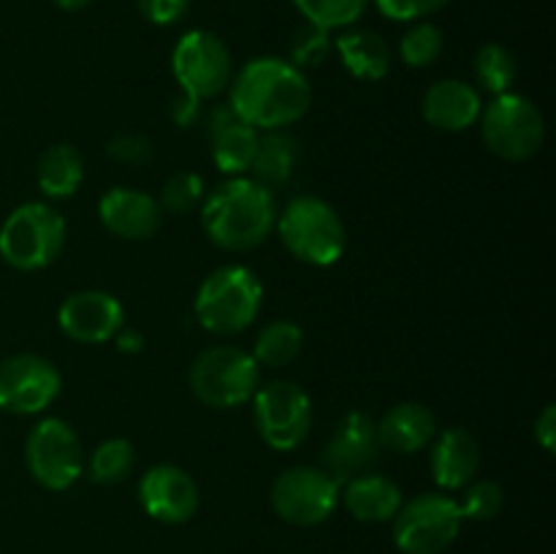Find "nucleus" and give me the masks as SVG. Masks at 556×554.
I'll return each mask as SVG.
<instances>
[{
  "instance_id": "nucleus-1",
  "label": "nucleus",
  "mask_w": 556,
  "mask_h": 554,
  "mask_svg": "<svg viewBox=\"0 0 556 554\" xmlns=\"http://www.w3.org/2000/svg\"><path fill=\"white\" fill-rule=\"evenodd\" d=\"M228 87L233 112L261 134L299 123L313 106L307 74L282 58H253L237 71Z\"/></svg>"
},
{
  "instance_id": "nucleus-2",
  "label": "nucleus",
  "mask_w": 556,
  "mask_h": 554,
  "mask_svg": "<svg viewBox=\"0 0 556 554\" xmlns=\"http://www.w3.org/2000/svg\"><path fill=\"white\" fill-rule=\"evenodd\" d=\"M277 199L253 177H228L201 201V226L212 244L248 253L264 244L277 223Z\"/></svg>"
},
{
  "instance_id": "nucleus-3",
  "label": "nucleus",
  "mask_w": 556,
  "mask_h": 554,
  "mask_svg": "<svg viewBox=\"0 0 556 554\" xmlns=\"http://www.w3.org/2000/svg\"><path fill=\"white\" fill-rule=\"evenodd\" d=\"M264 304V286L250 266L226 264L204 277L195 293V318L206 331L231 337L253 326Z\"/></svg>"
},
{
  "instance_id": "nucleus-4",
  "label": "nucleus",
  "mask_w": 556,
  "mask_h": 554,
  "mask_svg": "<svg viewBox=\"0 0 556 554\" xmlns=\"http://www.w3.org/2000/svg\"><path fill=\"white\" fill-rule=\"evenodd\" d=\"M277 237L288 253L309 266H331L348 244L345 223L329 201L318 196H296L277 212Z\"/></svg>"
},
{
  "instance_id": "nucleus-5",
  "label": "nucleus",
  "mask_w": 556,
  "mask_h": 554,
  "mask_svg": "<svg viewBox=\"0 0 556 554\" xmlns=\"http://www.w3.org/2000/svg\"><path fill=\"white\" fill-rule=\"evenodd\" d=\"M65 221L47 201H25L0 226V259L20 272H36L60 259Z\"/></svg>"
},
{
  "instance_id": "nucleus-6",
  "label": "nucleus",
  "mask_w": 556,
  "mask_h": 554,
  "mask_svg": "<svg viewBox=\"0 0 556 554\" xmlns=\"http://www.w3.org/2000/svg\"><path fill=\"white\" fill-rule=\"evenodd\" d=\"M190 389L206 407H239L253 400L261 386V364L239 345H212L190 364Z\"/></svg>"
},
{
  "instance_id": "nucleus-7",
  "label": "nucleus",
  "mask_w": 556,
  "mask_h": 554,
  "mask_svg": "<svg viewBox=\"0 0 556 554\" xmlns=\"http://www.w3.org/2000/svg\"><path fill=\"white\" fill-rule=\"evenodd\" d=\"M481 136L489 150L503 161H530L546 141V119L521 92H503L481 109Z\"/></svg>"
},
{
  "instance_id": "nucleus-8",
  "label": "nucleus",
  "mask_w": 556,
  "mask_h": 554,
  "mask_svg": "<svg viewBox=\"0 0 556 554\" xmlns=\"http://www.w3.org/2000/svg\"><path fill=\"white\" fill-rule=\"evenodd\" d=\"M391 521V536L402 554H443L456 541L465 519L454 498L424 492L405 500Z\"/></svg>"
},
{
  "instance_id": "nucleus-9",
  "label": "nucleus",
  "mask_w": 556,
  "mask_h": 554,
  "mask_svg": "<svg viewBox=\"0 0 556 554\" xmlns=\"http://www.w3.org/2000/svg\"><path fill=\"white\" fill-rule=\"evenodd\" d=\"M25 465L33 481L49 492H65L85 470V451L76 429L63 418H41L27 432Z\"/></svg>"
},
{
  "instance_id": "nucleus-10",
  "label": "nucleus",
  "mask_w": 556,
  "mask_h": 554,
  "mask_svg": "<svg viewBox=\"0 0 556 554\" xmlns=\"http://www.w3.org/2000/svg\"><path fill=\"white\" fill-rule=\"evenodd\" d=\"M253 421L261 440L275 451H293L313 429V400L293 380H269L253 394Z\"/></svg>"
},
{
  "instance_id": "nucleus-11",
  "label": "nucleus",
  "mask_w": 556,
  "mask_h": 554,
  "mask_svg": "<svg viewBox=\"0 0 556 554\" xmlns=\"http://www.w3.org/2000/svg\"><path fill=\"white\" fill-rule=\"evenodd\" d=\"M340 487L324 467L296 465L282 470L271 483V508L293 527H318L334 514L340 503Z\"/></svg>"
},
{
  "instance_id": "nucleus-12",
  "label": "nucleus",
  "mask_w": 556,
  "mask_h": 554,
  "mask_svg": "<svg viewBox=\"0 0 556 554\" xmlns=\"http://www.w3.org/2000/svg\"><path fill=\"white\" fill-rule=\"evenodd\" d=\"M174 79L179 90L195 98H217L233 79V60L223 38L210 30H190L177 41L172 52Z\"/></svg>"
},
{
  "instance_id": "nucleus-13",
  "label": "nucleus",
  "mask_w": 556,
  "mask_h": 554,
  "mask_svg": "<svg viewBox=\"0 0 556 554\" xmlns=\"http://www.w3.org/2000/svg\"><path fill=\"white\" fill-rule=\"evenodd\" d=\"M63 389L58 367L38 353H14L0 362V411L38 416Z\"/></svg>"
},
{
  "instance_id": "nucleus-14",
  "label": "nucleus",
  "mask_w": 556,
  "mask_h": 554,
  "mask_svg": "<svg viewBox=\"0 0 556 554\" xmlns=\"http://www.w3.org/2000/svg\"><path fill=\"white\" fill-rule=\"evenodd\" d=\"M378 424L369 413L348 411L337 421L329 443L324 449V470L331 473L340 483L369 473L380 459Z\"/></svg>"
},
{
  "instance_id": "nucleus-15",
  "label": "nucleus",
  "mask_w": 556,
  "mask_h": 554,
  "mask_svg": "<svg viewBox=\"0 0 556 554\" xmlns=\"http://www.w3.org/2000/svg\"><path fill=\"white\" fill-rule=\"evenodd\" d=\"M139 503L155 521L163 525H185L195 516L201 505L199 483L179 465H152L139 481Z\"/></svg>"
},
{
  "instance_id": "nucleus-16",
  "label": "nucleus",
  "mask_w": 556,
  "mask_h": 554,
  "mask_svg": "<svg viewBox=\"0 0 556 554\" xmlns=\"http://www.w3.org/2000/svg\"><path fill=\"white\" fill-rule=\"evenodd\" d=\"M58 324L71 340L101 345V342H112L114 335L125 326V307L109 291H98V288L76 291L60 304Z\"/></svg>"
},
{
  "instance_id": "nucleus-17",
  "label": "nucleus",
  "mask_w": 556,
  "mask_h": 554,
  "mask_svg": "<svg viewBox=\"0 0 556 554\" xmlns=\"http://www.w3.org/2000/svg\"><path fill=\"white\" fill-rule=\"evenodd\" d=\"M206 136H210L212 161L226 177H244L258 152L261 130L244 123L231 103H217L204 112Z\"/></svg>"
},
{
  "instance_id": "nucleus-18",
  "label": "nucleus",
  "mask_w": 556,
  "mask_h": 554,
  "mask_svg": "<svg viewBox=\"0 0 556 554\" xmlns=\"http://www.w3.org/2000/svg\"><path fill=\"white\" fill-rule=\"evenodd\" d=\"M103 228L119 239H150L163 223V210L155 196L139 188H109L98 201Z\"/></svg>"
},
{
  "instance_id": "nucleus-19",
  "label": "nucleus",
  "mask_w": 556,
  "mask_h": 554,
  "mask_svg": "<svg viewBox=\"0 0 556 554\" xmlns=\"http://www.w3.org/2000/svg\"><path fill=\"white\" fill-rule=\"evenodd\" d=\"M478 467H481V445L476 435L467 432L465 427L443 429L429 454L434 483L445 492H459L476 478Z\"/></svg>"
},
{
  "instance_id": "nucleus-20",
  "label": "nucleus",
  "mask_w": 556,
  "mask_h": 554,
  "mask_svg": "<svg viewBox=\"0 0 556 554\" xmlns=\"http://www.w3.org/2000/svg\"><path fill=\"white\" fill-rule=\"evenodd\" d=\"M481 92L465 79H440L427 90L421 101V114L432 128L459 134L481 117Z\"/></svg>"
},
{
  "instance_id": "nucleus-21",
  "label": "nucleus",
  "mask_w": 556,
  "mask_h": 554,
  "mask_svg": "<svg viewBox=\"0 0 556 554\" xmlns=\"http://www.w3.org/2000/svg\"><path fill=\"white\" fill-rule=\"evenodd\" d=\"M342 487H345L342 489V503H345L348 514L358 521H367V525L391 521L405 503L400 483L391 481L389 476H380V473H362Z\"/></svg>"
},
{
  "instance_id": "nucleus-22",
  "label": "nucleus",
  "mask_w": 556,
  "mask_h": 554,
  "mask_svg": "<svg viewBox=\"0 0 556 554\" xmlns=\"http://www.w3.org/2000/svg\"><path fill=\"white\" fill-rule=\"evenodd\" d=\"M378 424L380 445L394 454H416L429 445L438 432L434 413L421 402H400Z\"/></svg>"
},
{
  "instance_id": "nucleus-23",
  "label": "nucleus",
  "mask_w": 556,
  "mask_h": 554,
  "mask_svg": "<svg viewBox=\"0 0 556 554\" xmlns=\"http://www.w3.org/2000/svg\"><path fill=\"white\" fill-rule=\"evenodd\" d=\"M337 52L342 65L351 71L356 79L378 81L391 71V49L378 33L372 30H348L337 38Z\"/></svg>"
},
{
  "instance_id": "nucleus-24",
  "label": "nucleus",
  "mask_w": 556,
  "mask_h": 554,
  "mask_svg": "<svg viewBox=\"0 0 556 554\" xmlns=\"http://www.w3.org/2000/svg\"><path fill=\"white\" fill-rule=\"evenodd\" d=\"M296 163L299 141L293 136H288L286 130H264L250 172H253L255 182H261L264 188H269L275 193V188H282V185L291 182L293 172H296Z\"/></svg>"
},
{
  "instance_id": "nucleus-25",
  "label": "nucleus",
  "mask_w": 556,
  "mask_h": 554,
  "mask_svg": "<svg viewBox=\"0 0 556 554\" xmlns=\"http://www.w3.org/2000/svg\"><path fill=\"white\" fill-rule=\"evenodd\" d=\"M85 179V158L74 144H52L41 155L36 182L47 199H68Z\"/></svg>"
},
{
  "instance_id": "nucleus-26",
  "label": "nucleus",
  "mask_w": 556,
  "mask_h": 554,
  "mask_svg": "<svg viewBox=\"0 0 556 554\" xmlns=\"http://www.w3.org/2000/svg\"><path fill=\"white\" fill-rule=\"evenodd\" d=\"M304 331L293 320H269L255 335L253 358L264 367H288L302 353Z\"/></svg>"
},
{
  "instance_id": "nucleus-27",
  "label": "nucleus",
  "mask_w": 556,
  "mask_h": 554,
  "mask_svg": "<svg viewBox=\"0 0 556 554\" xmlns=\"http://www.w3.org/2000/svg\"><path fill=\"white\" fill-rule=\"evenodd\" d=\"M472 71H476V79L481 85V90L492 92V96L510 92L516 74H519L514 52L508 47H503V43H483L476 52Z\"/></svg>"
},
{
  "instance_id": "nucleus-28",
  "label": "nucleus",
  "mask_w": 556,
  "mask_h": 554,
  "mask_svg": "<svg viewBox=\"0 0 556 554\" xmlns=\"http://www.w3.org/2000/svg\"><path fill=\"white\" fill-rule=\"evenodd\" d=\"M136 465V449L130 440L125 438H109L103 443L96 445V451L90 454V465L87 473L96 483L103 487H112V483L125 481L130 476Z\"/></svg>"
},
{
  "instance_id": "nucleus-29",
  "label": "nucleus",
  "mask_w": 556,
  "mask_h": 554,
  "mask_svg": "<svg viewBox=\"0 0 556 554\" xmlns=\"http://www.w3.org/2000/svg\"><path fill=\"white\" fill-rule=\"evenodd\" d=\"M445 49V36L432 22H416L400 41L402 63L410 68H429L440 60Z\"/></svg>"
},
{
  "instance_id": "nucleus-30",
  "label": "nucleus",
  "mask_w": 556,
  "mask_h": 554,
  "mask_svg": "<svg viewBox=\"0 0 556 554\" xmlns=\"http://www.w3.org/2000/svg\"><path fill=\"white\" fill-rule=\"evenodd\" d=\"M334 41H331V30L326 27L313 25V22H304L296 27V33L291 36V47H288V63L296 65L299 71L318 68L329 60Z\"/></svg>"
},
{
  "instance_id": "nucleus-31",
  "label": "nucleus",
  "mask_w": 556,
  "mask_h": 554,
  "mask_svg": "<svg viewBox=\"0 0 556 554\" xmlns=\"http://www.w3.org/2000/svg\"><path fill=\"white\" fill-rule=\"evenodd\" d=\"M206 188L201 174L195 172H177L163 182L161 196H157V204H161L163 215H188L195 206H201L204 201Z\"/></svg>"
},
{
  "instance_id": "nucleus-32",
  "label": "nucleus",
  "mask_w": 556,
  "mask_h": 554,
  "mask_svg": "<svg viewBox=\"0 0 556 554\" xmlns=\"http://www.w3.org/2000/svg\"><path fill=\"white\" fill-rule=\"evenodd\" d=\"M462 498L456 500L459 505L462 519L470 521H489L503 511L505 505V492L497 481H489V478H481L476 481L472 478L465 489H459Z\"/></svg>"
},
{
  "instance_id": "nucleus-33",
  "label": "nucleus",
  "mask_w": 556,
  "mask_h": 554,
  "mask_svg": "<svg viewBox=\"0 0 556 554\" xmlns=\"http://www.w3.org/2000/svg\"><path fill=\"white\" fill-rule=\"evenodd\" d=\"M369 0H293L302 16L313 25L334 30V27H348L364 14Z\"/></svg>"
},
{
  "instance_id": "nucleus-34",
  "label": "nucleus",
  "mask_w": 556,
  "mask_h": 554,
  "mask_svg": "<svg viewBox=\"0 0 556 554\" xmlns=\"http://www.w3.org/2000/svg\"><path fill=\"white\" fill-rule=\"evenodd\" d=\"M106 152L112 161L117 163H128V166H141V163H150L152 161V144L150 139L139 134H117L109 139Z\"/></svg>"
},
{
  "instance_id": "nucleus-35",
  "label": "nucleus",
  "mask_w": 556,
  "mask_h": 554,
  "mask_svg": "<svg viewBox=\"0 0 556 554\" xmlns=\"http://www.w3.org/2000/svg\"><path fill=\"white\" fill-rule=\"evenodd\" d=\"M448 0H375L380 14L394 22H416L440 11Z\"/></svg>"
},
{
  "instance_id": "nucleus-36",
  "label": "nucleus",
  "mask_w": 556,
  "mask_h": 554,
  "mask_svg": "<svg viewBox=\"0 0 556 554\" xmlns=\"http://www.w3.org/2000/svg\"><path fill=\"white\" fill-rule=\"evenodd\" d=\"M141 16L152 25H174L190 9V0H136Z\"/></svg>"
},
{
  "instance_id": "nucleus-37",
  "label": "nucleus",
  "mask_w": 556,
  "mask_h": 554,
  "mask_svg": "<svg viewBox=\"0 0 556 554\" xmlns=\"http://www.w3.org/2000/svg\"><path fill=\"white\" fill-rule=\"evenodd\" d=\"M168 114H172V119L177 123V128H195V125L204 119V101L195 98L193 92L179 90L177 96L172 98Z\"/></svg>"
},
{
  "instance_id": "nucleus-38",
  "label": "nucleus",
  "mask_w": 556,
  "mask_h": 554,
  "mask_svg": "<svg viewBox=\"0 0 556 554\" xmlns=\"http://www.w3.org/2000/svg\"><path fill=\"white\" fill-rule=\"evenodd\" d=\"M535 440L546 454H554L556 449V405H546L541 416L535 418Z\"/></svg>"
},
{
  "instance_id": "nucleus-39",
  "label": "nucleus",
  "mask_w": 556,
  "mask_h": 554,
  "mask_svg": "<svg viewBox=\"0 0 556 554\" xmlns=\"http://www.w3.org/2000/svg\"><path fill=\"white\" fill-rule=\"evenodd\" d=\"M114 345L123 353H141L144 351V335H141L139 329H134V326H123V329L114 335Z\"/></svg>"
},
{
  "instance_id": "nucleus-40",
  "label": "nucleus",
  "mask_w": 556,
  "mask_h": 554,
  "mask_svg": "<svg viewBox=\"0 0 556 554\" xmlns=\"http://www.w3.org/2000/svg\"><path fill=\"white\" fill-rule=\"evenodd\" d=\"M52 3L63 11H79L85 9V5H90L92 0H52Z\"/></svg>"
}]
</instances>
